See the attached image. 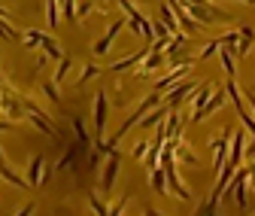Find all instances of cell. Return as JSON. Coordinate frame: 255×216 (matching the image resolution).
Here are the masks:
<instances>
[{
	"instance_id": "obj_35",
	"label": "cell",
	"mask_w": 255,
	"mask_h": 216,
	"mask_svg": "<svg viewBox=\"0 0 255 216\" xmlns=\"http://www.w3.org/2000/svg\"><path fill=\"white\" fill-rule=\"evenodd\" d=\"M237 30H240V37H243V40H255V30H252L249 24H240Z\"/></svg>"
},
{
	"instance_id": "obj_8",
	"label": "cell",
	"mask_w": 255,
	"mask_h": 216,
	"mask_svg": "<svg viewBox=\"0 0 255 216\" xmlns=\"http://www.w3.org/2000/svg\"><path fill=\"white\" fill-rule=\"evenodd\" d=\"M198 85H201V82H195V79H185V82L173 85V88L167 91V95H164V104H167L170 110H176L182 98H191V95H195V91H198Z\"/></svg>"
},
{
	"instance_id": "obj_21",
	"label": "cell",
	"mask_w": 255,
	"mask_h": 216,
	"mask_svg": "<svg viewBox=\"0 0 255 216\" xmlns=\"http://www.w3.org/2000/svg\"><path fill=\"white\" fill-rule=\"evenodd\" d=\"M64 146H67V152H64V159L55 165V171H64V168H70V165L76 162V152H79V146H82V143H64Z\"/></svg>"
},
{
	"instance_id": "obj_30",
	"label": "cell",
	"mask_w": 255,
	"mask_h": 216,
	"mask_svg": "<svg viewBox=\"0 0 255 216\" xmlns=\"http://www.w3.org/2000/svg\"><path fill=\"white\" fill-rule=\"evenodd\" d=\"M116 3L125 9V18H134V15H140V12H137V6H134V0H116Z\"/></svg>"
},
{
	"instance_id": "obj_41",
	"label": "cell",
	"mask_w": 255,
	"mask_h": 216,
	"mask_svg": "<svg viewBox=\"0 0 255 216\" xmlns=\"http://www.w3.org/2000/svg\"><path fill=\"white\" fill-rule=\"evenodd\" d=\"M249 183H252V192H255V177H249Z\"/></svg>"
},
{
	"instance_id": "obj_4",
	"label": "cell",
	"mask_w": 255,
	"mask_h": 216,
	"mask_svg": "<svg viewBox=\"0 0 255 216\" xmlns=\"http://www.w3.org/2000/svg\"><path fill=\"white\" fill-rule=\"evenodd\" d=\"M246 192H249V168H240L237 171V177L231 180V186L225 189V198H234V204L240 207V210H246Z\"/></svg>"
},
{
	"instance_id": "obj_37",
	"label": "cell",
	"mask_w": 255,
	"mask_h": 216,
	"mask_svg": "<svg viewBox=\"0 0 255 216\" xmlns=\"http://www.w3.org/2000/svg\"><path fill=\"white\" fill-rule=\"evenodd\" d=\"M246 159H255V140H252V143L246 146Z\"/></svg>"
},
{
	"instance_id": "obj_33",
	"label": "cell",
	"mask_w": 255,
	"mask_h": 216,
	"mask_svg": "<svg viewBox=\"0 0 255 216\" xmlns=\"http://www.w3.org/2000/svg\"><path fill=\"white\" fill-rule=\"evenodd\" d=\"M91 9H94V3H91V0H82V3L76 6V18H85Z\"/></svg>"
},
{
	"instance_id": "obj_13",
	"label": "cell",
	"mask_w": 255,
	"mask_h": 216,
	"mask_svg": "<svg viewBox=\"0 0 255 216\" xmlns=\"http://www.w3.org/2000/svg\"><path fill=\"white\" fill-rule=\"evenodd\" d=\"M225 101H228V91H225V88H222V91H216V95L210 98V104L204 107V113H198V116L191 119V122H204V119H210L213 113H219L222 107H225Z\"/></svg>"
},
{
	"instance_id": "obj_5",
	"label": "cell",
	"mask_w": 255,
	"mask_h": 216,
	"mask_svg": "<svg viewBox=\"0 0 255 216\" xmlns=\"http://www.w3.org/2000/svg\"><path fill=\"white\" fill-rule=\"evenodd\" d=\"M0 110H3V116H6L9 122H21V119H27V110H24L21 95H12L9 88H6V91H0Z\"/></svg>"
},
{
	"instance_id": "obj_20",
	"label": "cell",
	"mask_w": 255,
	"mask_h": 216,
	"mask_svg": "<svg viewBox=\"0 0 255 216\" xmlns=\"http://www.w3.org/2000/svg\"><path fill=\"white\" fill-rule=\"evenodd\" d=\"M0 180H6L9 186H15V189H24V186H27V180H21L15 171H9V165H6V162L0 165Z\"/></svg>"
},
{
	"instance_id": "obj_18",
	"label": "cell",
	"mask_w": 255,
	"mask_h": 216,
	"mask_svg": "<svg viewBox=\"0 0 255 216\" xmlns=\"http://www.w3.org/2000/svg\"><path fill=\"white\" fill-rule=\"evenodd\" d=\"M70 70H73V58H70V55H64V58L58 61V70L52 73V82H55V85H61L64 79H67V73H70Z\"/></svg>"
},
{
	"instance_id": "obj_6",
	"label": "cell",
	"mask_w": 255,
	"mask_h": 216,
	"mask_svg": "<svg viewBox=\"0 0 255 216\" xmlns=\"http://www.w3.org/2000/svg\"><path fill=\"white\" fill-rule=\"evenodd\" d=\"M107 110H110L107 91H98V95H94V143H104V131H107Z\"/></svg>"
},
{
	"instance_id": "obj_9",
	"label": "cell",
	"mask_w": 255,
	"mask_h": 216,
	"mask_svg": "<svg viewBox=\"0 0 255 216\" xmlns=\"http://www.w3.org/2000/svg\"><path fill=\"white\" fill-rule=\"evenodd\" d=\"M125 24H128V18H119V21H113V24H110V30H107V34H104V37H101L98 43L91 46L94 58H101V55H107V52H110V46L116 43V37L122 34V27H125Z\"/></svg>"
},
{
	"instance_id": "obj_17",
	"label": "cell",
	"mask_w": 255,
	"mask_h": 216,
	"mask_svg": "<svg viewBox=\"0 0 255 216\" xmlns=\"http://www.w3.org/2000/svg\"><path fill=\"white\" fill-rule=\"evenodd\" d=\"M182 116H179V110H170V116H167V140H179V131H182Z\"/></svg>"
},
{
	"instance_id": "obj_31",
	"label": "cell",
	"mask_w": 255,
	"mask_h": 216,
	"mask_svg": "<svg viewBox=\"0 0 255 216\" xmlns=\"http://www.w3.org/2000/svg\"><path fill=\"white\" fill-rule=\"evenodd\" d=\"M0 40H18V34H15V27H9L3 18H0Z\"/></svg>"
},
{
	"instance_id": "obj_3",
	"label": "cell",
	"mask_w": 255,
	"mask_h": 216,
	"mask_svg": "<svg viewBox=\"0 0 255 216\" xmlns=\"http://www.w3.org/2000/svg\"><path fill=\"white\" fill-rule=\"evenodd\" d=\"M119 168H122V152L116 149L113 156H107L104 171H101V195L104 198L113 195V186H116V180H119Z\"/></svg>"
},
{
	"instance_id": "obj_11",
	"label": "cell",
	"mask_w": 255,
	"mask_h": 216,
	"mask_svg": "<svg viewBox=\"0 0 255 216\" xmlns=\"http://www.w3.org/2000/svg\"><path fill=\"white\" fill-rule=\"evenodd\" d=\"M161 64H164V52H155V49L149 46V55L143 58V64L137 67V76H149V73H158V70H161Z\"/></svg>"
},
{
	"instance_id": "obj_19",
	"label": "cell",
	"mask_w": 255,
	"mask_h": 216,
	"mask_svg": "<svg viewBox=\"0 0 255 216\" xmlns=\"http://www.w3.org/2000/svg\"><path fill=\"white\" fill-rule=\"evenodd\" d=\"M70 122H73V131H76V143H82V146H94V137H88V131H85V122H82V116H73Z\"/></svg>"
},
{
	"instance_id": "obj_24",
	"label": "cell",
	"mask_w": 255,
	"mask_h": 216,
	"mask_svg": "<svg viewBox=\"0 0 255 216\" xmlns=\"http://www.w3.org/2000/svg\"><path fill=\"white\" fill-rule=\"evenodd\" d=\"M173 156H176L179 162H188V165H198V156H195V152L188 149V143H179V146H176V152H173Z\"/></svg>"
},
{
	"instance_id": "obj_15",
	"label": "cell",
	"mask_w": 255,
	"mask_h": 216,
	"mask_svg": "<svg viewBox=\"0 0 255 216\" xmlns=\"http://www.w3.org/2000/svg\"><path fill=\"white\" fill-rule=\"evenodd\" d=\"M40 168H43V156H30L27 162V189H37L40 186Z\"/></svg>"
},
{
	"instance_id": "obj_23",
	"label": "cell",
	"mask_w": 255,
	"mask_h": 216,
	"mask_svg": "<svg viewBox=\"0 0 255 216\" xmlns=\"http://www.w3.org/2000/svg\"><path fill=\"white\" fill-rule=\"evenodd\" d=\"M46 15H49V24L55 27L61 21V0H46Z\"/></svg>"
},
{
	"instance_id": "obj_32",
	"label": "cell",
	"mask_w": 255,
	"mask_h": 216,
	"mask_svg": "<svg viewBox=\"0 0 255 216\" xmlns=\"http://www.w3.org/2000/svg\"><path fill=\"white\" fill-rule=\"evenodd\" d=\"M149 146H152V143H146V140H137V143H134V152H131V156H134V159H146Z\"/></svg>"
},
{
	"instance_id": "obj_2",
	"label": "cell",
	"mask_w": 255,
	"mask_h": 216,
	"mask_svg": "<svg viewBox=\"0 0 255 216\" xmlns=\"http://www.w3.org/2000/svg\"><path fill=\"white\" fill-rule=\"evenodd\" d=\"M21 43H24V49H43V55H49V58H55V61H61V58H64V55H61V46H58V43H55L49 34L37 30V27L24 30Z\"/></svg>"
},
{
	"instance_id": "obj_38",
	"label": "cell",
	"mask_w": 255,
	"mask_h": 216,
	"mask_svg": "<svg viewBox=\"0 0 255 216\" xmlns=\"http://www.w3.org/2000/svg\"><path fill=\"white\" fill-rule=\"evenodd\" d=\"M143 216H161V213H158L155 207H146V210H143Z\"/></svg>"
},
{
	"instance_id": "obj_40",
	"label": "cell",
	"mask_w": 255,
	"mask_h": 216,
	"mask_svg": "<svg viewBox=\"0 0 255 216\" xmlns=\"http://www.w3.org/2000/svg\"><path fill=\"white\" fill-rule=\"evenodd\" d=\"M249 107H252V113H255V95L249 91Z\"/></svg>"
},
{
	"instance_id": "obj_14",
	"label": "cell",
	"mask_w": 255,
	"mask_h": 216,
	"mask_svg": "<svg viewBox=\"0 0 255 216\" xmlns=\"http://www.w3.org/2000/svg\"><path fill=\"white\" fill-rule=\"evenodd\" d=\"M149 183H152V192H158V195H167L170 189H167V171L158 165L155 171H149Z\"/></svg>"
},
{
	"instance_id": "obj_25",
	"label": "cell",
	"mask_w": 255,
	"mask_h": 216,
	"mask_svg": "<svg viewBox=\"0 0 255 216\" xmlns=\"http://www.w3.org/2000/svg\"><path fill=\"white\" fill-rule=\"evenodd\" d=\"M61 12H64V18H67L70 24L79 21V18H76V0H61Z\"/></svg>"
},
{
	"instance_id": "obj_7",
	"label": "cell",
	"mask_w": 255,
	"mask_h": 216,
	"mask_svg": "<svg viewBox=\"0 0 255 216\" xmlns=\"http://www.w3.org/2000/svg\"><path fill=\"white\" fill-rule=\"evenodd\" d=\"M210 146H213V171H222L225 162H228V152H231V131L219 134Z\"/></svg>"
},
{
	"instance_id": "obj_34",
	"label": "cell",
	"mask_w": 255,
	"mask_h": 216,
	"mask_svg": "<svg viewBox=\"0 0 255 216\" xmlns=\"http://www.w3.org/2000/svg\"><path fill=\"white\" fill-rule=\"evenodd\" d=\"M125 207H128V195H122V198H119V204H116V207H110V216H122V210H125Z\"/></svg>"
},
{
	"instance_id": "obj_1",
	"label": "cell",
	"mask_w": 255,
	"mask_h": 216,
	"mask_svg": "<svg viewBox=\"0 0 255 216\" xmlns=\"http://www.w3.org/2000/svg\"><path fill=\"white\" fill-rule=\"evenodd\" d=\"M158 101H161V98H158V91H152V95H146V98H143V104H140V107H137V110H134L131 116H128L125 122H122V125H119V131H116V134H113V137H110L107 143H110V146L116 149V143H119V140H122V137H125L128 131H131L134 125H140V122H143V119H146V116H149V113H152L155 107H158Z\"/></svg>"
},
{
	"instance_id": "obj_26",
	"label": "cell",
	"mask_w": 255,
	"mask_h": 216,
	"mask_svg": "<svg viewBox=\"0 0 255 216\" xmlns=\"http://www.w3.org/2000/svg\"><path fill=\"white\" fill-rule=\"evenodd\" d=\"M40 88H43V95L52 101V104H58L61 101V95H58V85L52 82V79H46V82H40Z\"/></svg>"
},
{
	"instance_id": "obj_29",
	"label": "cell",
	"mask_w": 255,
	"mask_h": 216,
	"mask_svg": "<svg viewBox=\"0 0 255 216\" xmlns=\"http://www.w3.org/2000/svg\"><path fill=\"white\" fill-rule=\"evenodd\" d=\"M182 43H185V34H173V37H170V43H167V49H164V55H176Z\"/></svg>"
},
{
	"instance_id": "obj_10",
	"label": "cell",
	"mask_w": 255,
	"mask_h": 216,
	"mask_svg": "<svg viewBox=\"0 0 255 216\" xmlns=\"http://www.w3.org/2000/svg\"><path fill=\"white\" fill-rule=\"evenodd\" d=\"M213 95H216V91H213V85H210V82H201V85H198V91L188 98V101H191V119H195L198 113H204V107L210 104V98H213Z\"/></svg>"
},
{
	"instance_id": "obj_27",
	"label": "cell",
	"mask_w": 255,
	"mask_h": 216,
	"mask_svg": "<svg viewBox=\"0 0 255 216\" xmlns=\"http://www.w3.org/2000/svg\"><path fill=\"white\" fill-rule=\"evenodd\" d=\"M98 73H101V70H98V64H85V67H82V76L76 79V88H82V85H85L88 79H94Z\"/></svg>"
},
{
	"instance_id": "obj_42",
	"label": "cell",
	"mask_w": 255,
	"mask_h": 216,
	"mask_svg": "<svg viewBox=\"0 0 255 216\" xmlns=\"http://www.w3.org/2000/svg\"><path fill=\"white\" fill-rule=\"evenodd\" d=\"M252 95H255V85H252Z\"/></svg>"
},
{
	"instance_id": "obj_36",
	"label": "cell",
	"mask_w": 255,
	"mask_h": 216,
	"mask_svg": "<svg viewBox=\"0 0 255 216\" xmlns=\"http://www.w3.org/2000/svg\"><path fill=\"white\" fill-rule=\"evenodd\" d=\"M15 216H34V204H24V207H21Z\"/></svg>"
},
{
	"instance_id": "obj_22",
	"label": "cell",
	"mask_w": 255,
	"mask_h": 216,
	"mask_svg": "<svg viewBox=\"0 0 255 216\" xmlns=\"http://www.w3.org/2000/svg\"><path fill=\"white\" fill-rule=\"evenodd\" d=\"M88 204H91L94 216H110V210H107V204H104V198L98 192H88Z\"/></svg>"
},
{
	"instance_id": "obj_28",
	"label": "cell",
	"mask_w": 255,
	"mask_h": 216,
	"mask_svg": "<svg viewBox=\"0 0 255 216\" xmlns=\"http://www.w3.org/2000/svg\"><path fill=\"white\" fill-rule=\"evenodd\" d=\"M219 49H222V43H219V40H210V43H207V46L201 49V55H198V61H207V58H213V55H216Z\"/></svg>"
},
{
	"instance_id": "obj_39",
	"label": "cell",
	"mask_w": 255,
	"mask_h": 216,
	"mask_svg": "<svg viewBox=\"0 0 255 216\" xmlns=\"http://www.w3.org/2000/svg\"><path fill=\"white\" fill-rule=\"evenodd\" d=\"M0 131H12V125L9 122H0Z\"/></svg>"
},
{
	"instance_id": "obj_43",
	"label": "cell",
	"mask_w": 255,
	"mask_h": 216,
	"mask_svg": "<svg viewBox=\"0 0 255 216\" xmlns=\"http://www.w3.org/2000/svg\"><path fill=\"white\" fill-rule=\"evenodd\" d=\"M140 3H146V0H140Z\"/></svg>"
},
{
	"instance_id": "obj_12",
	"label": "cell",
	"mask_w": 255,
	"mask_h": 216,
	"mask_svg": "<svg viewBox=\"0 0 255 216\" xmlns=\"http://www.w3.org/2000/svg\"><path fill=\"white\" fill-rule=\"evenodd\" d=\"M243 159H246V134H243V131H234V137H231V152H228V165L240 168Z\"/></svg>"
},
{
	"instance_id": "obj_16",
	"label": "cell",
	"mask_w": 255,
	"mask_h": 216,
	"mask_svg": "<svg viewBox=\"0 0 255 216\" xmlns=\"http://www.w3.org/2000/svg\"><path fill=\"white\" fill-rule=\"evenodd\" d=\"M219 58H222V67H225L228 79H234V76H237V58H234V49L222 46V49H219Z\"/></svg>"
}]
</instances>
